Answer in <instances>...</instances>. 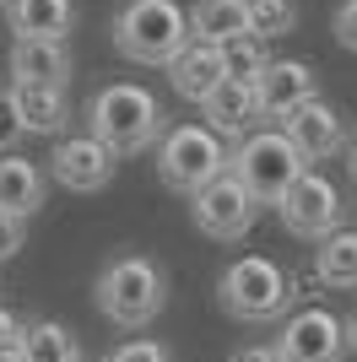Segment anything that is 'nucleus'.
I'll use <instances>...</instances> for the list:
<instances>
[{
	"instance_id": "f257e3e1",
	"label": "nucleus",
	"mask_w": 357,
	"mask_h": 362,
	"mask_svg": "<svg viewBox=\"0 0 357 362\" xmlns=\"http://www.w3.org/2000/svg\"><path fill=\"white\" fill-rule=\"evenodd\" d=\"M163 119H168L163 103L147 87H135V81H108L87 103V136H98L114 157H135V151L157 146L168 136Z\"/></svg>"
},
{
	"instance_id": "f03ea898",
	"label": "nucleus",
	"mask_w": 357,
	"mask_h": 362,
	"mask_svg": "<svg viewBox=\"0 0 357 362\" xmlns=\"http://www.w3.org/2000/svg\"><path fill=\"white\" fill-rule=\"evenodd\" d=\"M108 33H114V49L135 65H174L195 44L190 11L178 0H125Z\"/></svg>"
},
{
	"instance_id": "7ed1b4c3",
	"label": "nucleus",
	"mask_w": 357,
	"mask_h": 362,
	"mask_svg": "<svg viewBox=\"0 0 357 362\" xmlns=\"http://www.w3.org/2000/svg\"><path fill=\"white\" fill-rule=\"evenodd\" d=\"M92 298H98V314H103L108 325L141 330V325H152V319L163 314L168 281H163V271H157L147 255H119V259H108L103 271H98Z\"/></svg>"
},
{
	"instance_id": "20e7f679",
	"label": "nucleus",
	"mask_w": 357,
	"mask_h": 362,
	"mask_svg": "<svg viewBox=\"0 0 357 362\" xmlns=\"http://www.w3.org/2000/svg\"><path fill=\"white\" fill-rule=\"evenodd\" d=\"M293 298H298L293 276L266 255L233 259L222 271V281H217V303H222L238 325H276V319H287Z\"/></svg>"
},
{
	"instance_id": "39448f33",
	"label": "nucleus",
	"mask_w": 357,
	"mask_h": 362,
	"mask_svg": "<svg viewBox=\"0 0 357 362\" xmlns=\"http://www.w3.org/2000/svg\"><path fill=\"white\" fill-rule=\"evenodd\" d=\"M233 168V151L222 146V136L211 124H174L163 141H157V173H163L168 189L178 195H200L206 184H217Z\"/></svg>"
},
{
	"instance_id": "423d86ee",
	"label": "nucleus",
	"mask_w": 357,
	"mask_h": 362,
	"mask_svg": "<svg viewBox=\"0 0 357 362\" xmlns=\"http://www.w3.org/2000/svg\"><path fill=\"white\" fill-rule=\"evenodd\" d=\"M309 173L303 151L287 141V130H254L233 146V179L249 189L260 206H282V195Z\"/></svg>"
},
{
	"instance_id": "0eeeda50",
	"label": "nucleus",
	"mask_w": 357,
	"mask_h": 362,
	"mask_svg": "<svg viewBox=\"0 0 357 362\" xmlns=\"http://www.w3.org/2000/svg\"><path fill=\"white\" fill-rule=\"evenodd\" d=\"M276 216H282V227L287 233H298V238H314V243H325L330 233H341V216H346V206H341V189L325 179V173H303V179L293 184L282 195V206H276Z\"/></svg>"
},
{
	"instance_id": "6e6552de",
	"label": "nucleus",
	"mask_w": 357,
	"mask_h": 362,
	"mask_svg": "<svg viewBox=\"0 0 357 362\" xmlns=\"http://www.w3.org/2000/svg\"><path fill=\"white\" fill-rule=\"evenodd\" d=\"M190 216H195V227H200L206 238L233 243V238H244V233L254 227V216H260V200H254L249 189L233 179V168H227L217 184H206V189L190 200Z\"/></svg>"
},
{
	"instance_id": "1a4fd4ad",
	"label": "nucleus",
	"mask_w": 357,
	"mask_h": 362,
	"mask_svg": "<svg viewBox=\"0 0 357 362\" xmlns=\"http://www.w3.org/2000/svg\"><path fill=\"white\" fill-rule=\"evenodd\" d=\"M282 362H346V325L330 308H293L276 335Z\"/></svg>"
},
{
	"instance_id": "9d476101",
	"label": "nucleus",
	"mask_w": 357,
	"mask_h": 362,
	"mask_svg": "<svg viewBox=\"0 0 357 362\" xmlns=\"http://www.w3.org/2000/svg\"><path fill=\"white\" fill-rule=\"evenodd\" d=\"M114 168H119V157L98 136H60L55 151H49V173H55V184L76 189V195L103 189V184L114 179Z\"/></svg>"
},
{
	"instance_id": "9b49d317",
	"label": "nucleus",
	"mask_w": 357,
	"mask_h": 362,
	"mask_svg": "<svg viewBox=\"0 0 357 362\" xmlns=\"http://www.w3.org/2000/svg\"><path fill=\"white\" fill-rule=\"evenodd\" d=\"M200 114H206V124L217 130V136L227 141H249L260 124H266V103H260V81H222V87L211 92L206 103H200Z\"/></svg>"
},
{
	"instance_id": "f8f14e48",
	"label": "nucleus",
	"mask_w": 357,
	"mask_h": 362,
	"mask_svg": "<svg viewBox=\"0 0 357 362\" xmlns=\"http://www.w3.org/2000/svg\"><path fill=\"white\" fill-rule=\"evenodd\" d=\"M314 98H319V76L309 60H271V71L260 76V103H266V119H276V130Z\"/></svg>"
},
{
	"instance_id": "ddd939ff",
	"label": "nucleus",
	"mask_w": 357,
	"mask_h": 362,
	"mask_svg": "<svg viewBox=\"0 0 357 362\" xmlns=\"http://www.w3.org/2000/svg\"><path fill=\"white\" fill-rule=\"evenodd\" d=\"M168 81H174V92L184 98V103H206L222 81H233L222 44H200V38H195V44L184 49L174 65H168Z\"/></svg>"
},
{
	"instance_id": "4468645a",
	"label": "nucleus",
	"mask_w": 357,
	"mask_h": 362,
	"mask_svg": "<svg viewBox=\"0 0 357 362\" xmlns=\"http://www.w3.org/2000/svg\"><path fill=\"white\" fill-rule=\"evenodd\" d=\"M282 130H287V141L303 151V163H325V157H336V151L346 146V124L325 98H314L309 108H298Z\"/></svg>"
},
{
	"instance_id": "2eb2a0df",
	"label": "nucleus",
	"mask_w": 357,
	"mask_h": 362,
	"mask_svg": "<svg viewBox=\"0 0 357 362\" xmlns=\"http://www.w3.org/2000/svg\"><path fill=\"white\" fill-rule=\"evenodd\" d=\"M16 44H65L71 38V0H11L6 6Z\"/></svg>"
},
{
	"instance_id": "dca6fc26",
	"label": "nucleus",
	"mask_w": 357,
	"mask_h": 362,
	"mask_svg": "<svg viewBox=\"0 0 357 362\" xmlns=\"http://www.w3.org/2000/svg\"><path fill=\"white\" fill-rule=\"evenodd\" d=\"M11 87H65L71 76V49L65 44H11Z\"/></svg>"
},
{
	"instance_id": "f3484780",
	"label": "nucleus",
	"mask_w": 357,
	"mask_h": 362,
	"mask_svg": "<svg viewBox=\"0 0 357 362\" xmlns=\"http://www.w3.org/2000/svg\"><path fill=\"white\" fill-rule=\"evenodd\" d=\"M44 189H49V179H44V168H38V163L16 157V151L0 157V211H11V216L28 222V216L44 206Z\"/></svg>"
},
{
	"instance_id": "a211bd4d",
	"label": "nucleus",
	"mask_w": 357,
	"mask_h": 362,
	"mask_svg": "<svg viewBox=\"0 0 357 362\" xmlns=\"http://www.w3.org/2000/svg\"><path fill=\"white\" fill-rule=\"evenodd\" d=\"M190 28L200 44H233L249 33V0H195Z\"/></svg>"
},
{
	"instance_id": "6ab92c4d",
	"label": "nucleus",
	"mask_w": 357,
	"mask_h": 362,
	"mask_svg": "<svg viewBox=\"0 0 357 362\" xmlns=\"http://www.w3.org/2000/svg\"><path fill=\"white\" fill-rule=\"evenodd\" d=\"M16 114H22V130L28 136H60L71 124V103L60 87H11Z\"/></svg>"
},
{
	"instance_id": "aec40b11",
	"label": "nucleus",
	"mask_w": 357,
	"mask_h": 362,
	"mask_svg": "<svg viewBox=\"0 0 357 362\" xmlns=\"http://www.w3.org/2000/svg\"><path fill=\"white\" fill-rule=\"evenodd\" d=\"M314 276H319L325 287H336V292L357 287V233L352 227L330 233V238L314 249Z\"/></svg>"
},
{
	"instance_id": "412c9836",
	"label": "nucleus",
	"mask_w": 357,
	"mask_h": 362,
	"mask_svg": "<svg viewBox=\"0 0 357 362\" xmlns=\"http://www.w3.org/2000/svg\"><path fill=\"white\" fill-rule=\"evenodd\" d=\"M22 351L28 362H81V346H76V335L60 325V319H38L22 330Z\"/></svg>"
},
{
	"instance_id": "4be33fe9",
	"label": "nucleus",
	"mask_w": 357,
	"mask_h": 362,
	"mask_svg": "<svg viewBox=\"0 0 357 362\" xmlns=\"http://www.w3.org/2000/svg\"><path fill=\"white\" fill-rule=\"evenodd\" d=\"M222 54H227V71H233L238 81H260V76L271 71L266 38H254V33H244V38H233V44H222Z\"/></svg>"
},
{
	"instance_id": "5701e85b",
	"label": "nucleus",
	"mask_w": 357,
	"mask_h": 362,
	"mask_svg": "<svg viewBox=\"0 0 357 362\" xmlns=\"http://www.w3.org/2000/svg\"><path fill=\"white\" fill-rule=\"evenodd\" d=\"M298 28V6L293 0H249V33L254 38H282Z\"/></svg>"
},
{
	"instance_id": "b1692460",
	"label": "nucleus",
	"mask_w": 357,
	"mask_h": 362,
	"mask_svg": "<svg viewBox=\"0 0 357 362\" xmlns=\"http://www.w3.org/2000/svg\"><path fill=\"white\" fill-rule=\"evenodd\" d=\"M108 362H174V351H168L163 341H147V335H135V341L114 346V357H108Z\"/></svg>"
},
{
	"instance_id": "393cba45",
	"label": "nucleus",
	"mask_w": 357,
	"mask_h": 362,
	"mask_svg": "<svg viewBox=\"0 0 357 362\" xmlns=\"http://www.w3.org/2000/svg\"><path fill=\"white\" fill-rule=\"evenodd\" d=\"M16 136H22V114H16L11 87H0V157L16 146Z\"/></svg>"
},
{
	"instance_id": "a878e982",
	"label": "nucleus",
	"mask_w": 357,
	"mask_h": 362,
	"mask_svg": "<svg viewBox=\"0 0 357 362\" xmlns=\"http://www.w3.org/2000/svg\"><path fill=\"white\" fill-rule=\"evenodd\" d=\"M22 238H28V222L11 211H0V259H11L16 249H22Z\"/></svg>"
},
{
	"instance_id": "bb28decb",
	"label": "nucleus",
	"mask_w": 357,
	"mask_h": 362,
	"mask_svg": "<svg viewBox=\"0 0 357 362\" xmlns=\"http://www.w3.org/2000/svg\"><path fill=\"white\" fill-rule=\"evenodd\" d=\"M336 44L357 54V0H341V6H336Z\"/></svg>"
},
{
	"instance_id": "cd10ccee",
	"label": "nucleus",
	"mask_w": 357,
	"mask_h": 362,
	"mask_svg": "<svg viewBox=\"0 0 357 362\" xmlns=\"http://www.w3.org/2000/svg\"><path fill=\"white\" fill-rule=\"evenodd\" d=\"M227 362H282V346H276V341H266V346H238Z\"/></svg>"
},
{
	"instance_id": "c85d7f7f",
	"label": "nucleus",
	"mask_w": 357,
	"mask_h": 362,
	"mask_svg": "<svg viewBox=\"0 0 357 362\" xmlns=\"http://www.w3.org/2000/svg\"><path fill=\"white\" fill-rule=\"evenodd\" d=\"M16 341H22V325H16V314L6 308V303H0V351L16 346Z\"/></svg>"
},
{
	"instance_id": "c756f323",
	"label": "nucleus",
	"mask_w": 357,
	"mask_h": 362,
	"mask_svg": "<svg viewBox=\"0 0 357 362\" xmlns=\"http://www.w3.org/2000/svg\"><path fill=\"white\" fill-rule=\"evenodd\" d=\"M0 362H28V351H22V341H16V346H6V351H0Z\"/></svg>"
},
{
	"instance_id": "7c9ffc66",
	"label": "nucleus",
	"mask_w": 357,
	"mask_h": 362,
	"mask_svg": "<svg viewBox=\"0 0 357 362\" xmlns=\"http://www.w3.org/2000/svg\"><path fill=\"white\" fill-rule=\"evenodd\" d=\"M346 346H352V357H357V314L346 319Z\"/></svg>"
},
{
	"instance_id": "2f4dec72",
	"label": "nucleus",
	"mask_w": 357,
	"mask_h": 362,
	"mask_svg": "<svg viewBox=\"0 0 357 362\" xmlns=\"http://www.w3.org/2000/svg\"><path fill=\"white\" fill-rule=\"evenodd\" d=\"M346 168H352V179H357V146H352V157H346Z\"/></svg>"
},
{
	"instance_id": "473e14b6",
	"label": "nucleus",
	"mask_w": 357,
	"mask_h": 362,
	"mask_svg": "<svg viewBox=\"0 0 357 362\" xmlns=\"http://www.w3.org/2000/svg\"><path fill=\"white\" fill-rule=\"evenodd\" d=\"M6 6H11V0H0V11H6Z\"/></svg>"
},
{
	"instance_id": "72a5a7b5",
	"label": "nucleus",
	"mask_w": 357,
	"mask_h": 362,
	"mask_svg": "<svg viewBox=\"0 0 357 362\" xmlns=\"http://www.w3.org/2000/svg\"><path fill=\"white\" fill-rule=\"evenodd\" d=\"M81 362H87V357H81Z\"/></svg>"
}]
</instances>
